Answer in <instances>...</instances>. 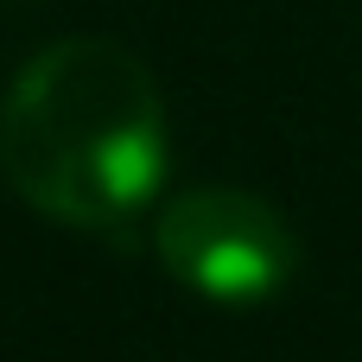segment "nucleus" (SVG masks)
<instances>
[{"instance_id": "1", "label": "nucleus", "mask_w": 362, "mask_h": 362, "mask_svg": "<svg viewBox=\"0 0 362 362\" xmlns=\"http://www.w3.org/2000/svg\"><path fill=\"white\" fill-rule=\"evenodd\" d=\"M0 178L64 229H121L165 185V95L115 38H57L0 95Z\"/></svg>"}, {"instance_id": "2", "label": "nucleus", "mask_w": 362, "mask_h": 362, "mask_svg": "<svg viewBox=\"0 0 362 362\" xmlns=\"http://www.w3.org/2000/svg\"><path fill=\"white\" fill-rule=\"evenodd\" d=\"M153 255L185 293L210 305H267L299 274L293 223L267 197L235 185H204L172 197L153 223Z\"/></svg>"}]
</instances>
